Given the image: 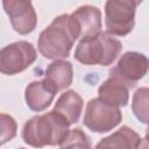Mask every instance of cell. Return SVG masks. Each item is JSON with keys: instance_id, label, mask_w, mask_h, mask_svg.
I'll list each match as a JSON object with an SVG mask.
<instances>
[{"instance_id": "6da1fadb", "label": "cell", "mask_w": 149, "mask_h": 149, "mask_svg": "<svg viewBox=\"0 0 149 149\" xmlns=\"http://www.w3.org/2000/svg\"><path fill=\"white\" fill-rule=\"evenodd\" d=\"M70 130L69 122L54 111L29 119L22 128L24 143L33 148L59 146Z\"/></svg>"}, {"instance_id": "7a4b0ae2", "label": "cell", "mask_w": 149, "mask_h": 149, "mask_svg": "<svg viewBox=\"0 0 149 149\" xmlns=\"http://www.w3.org/2000/svg\"><path fill=\"white\" fill-rule=\"evenodd\" d=\"M76 40L77 37L69 22V14H62L55 17L52 22L41 31L37 48L43 57L56 61L70 56Z\"/></svg>"}, {"instance_id": "3957f363", "label": "cell", "mask_w": 149, "mask_h": 149, "mask_svg": "<svg viewBox=\"0 0 149 149\" xmlns=\"http://www.w3.org/2000/svg\"><path fill=\"white\" fill-rule=\"evenodd\" d=\"M121 42L106 34L99 33L95 36L83 38L74 49V59L84 65H111L121 54Z\"/></svg>"}, {"instance_id": "277c9868", "label": "cell", "mask_w": 149, "mask_h": 149, "mask_svg": "<svg viewBox=\"0 0 149 149\" xmlns=\"http://www.w3.org/2000/svg\"><path fill=\"white\" fill-rule=\"evenodd\" d=\"M140 2L134 0H108L105 3L106 34L126 36L135 24V12Z\"/></svg>"}, {"instance_id": "5b68a950", "label": "cell", "mask_w": 149, "mask_h": 149, "mask_svg": "<svg viewBox=\"0 0 149 149\" xmlns=\"http://www.w3.org/2000/svg\"><path fill=\"white\" fill-rule=\"evenodd\" d=\"M37 58L35 47L27 41L13 42L0 49V73L14 76L27 70Z\"/></svg>"}, {"instance_id": "8992f818", "label": "cell", "mask_w": 149, "mask_h": 149, "mask_svg": "<svg viewBox=\"0 0 149 149\" xmlns=\"http://www.w3.org/2000/svg\"><path fill=\"white\" fill-rule=\"evenodd\" d=\"M122 120L120 108L111 106L99 98L90 99L85 107L83 123L94 133H107L114 129Z\"/></svg>"}, {"instance_id": "52a82bcc", "label": "cell", "mask_w": 149, "mask_h": 149, "mask_svg": "<svg viewBox=\"0 0 149 149\" xmlns=\"http://www.w3.org/2000/svg\"><path fill=\"white\" fill-rule=\"evenodd\" d=\"M149 62L146 55L136 51H128L125 52L118 61L116 65L112 68L109 77L119 79L132 88L147 74Z\"/></svg>"}, {"instance_id": "ba28073f", "label": "cell", "mask_w": 149, "mask_h": 149, "mask_svg": "<svg viewBox=\"0 0 149 149\" xmlns=\"http://www.w3.org/2000/svg\"><path fill=\"white\" fill-rule=\"evenodd\" d=\"M69 22L74 36L80 40L101 33V12L92 5H84L69 14Z\"/></svg>"}, {"instance_id": "9c48e42d", "label": "cell", "mask_w": 149, "mask_h": 149, "mask_svg": "<svg viewBox=\"0 0 149 149\" xmlns=\"http://www.w3.org/2000/svg\"><path fill=\"white\" fill-rule=\"evenodd\" d=\"M2 7L9 17L13 29L20 35H28L36 28L37 15L30 1L5 0L2 1Z\"/></svg>"}, {"instance_id": "30bf717a", "label": "cell", "mask_w": 149, "mask_h": 149, "mask_svg": "<svg viewBox=\"0 0 149 149\" xmlns=\"http://www.w3.org/2000/svg\"><path fill=\"white\" fill-rule=\"evenodd\" d=\"M58 91L45 78L41 80H34L26 86L24 100L29 109L34 112H42L47 109Z\"/></svg>"}, {"instance_id": "8fae6325", "label": "cell", "mask_w": 149, "mask_h": 149, "mask_svg": "<svg viewBox=\"0 0 149 149\" xmlns=\"http://www.w3.org/2000/svg\"><path fill=\"white\" fill-rule=\"evenodd\" d=\"M83 107V98L74 90H69L58 97L52 111L63 116L69 125H73L79 121Z\"/></svg>"}, {"instance_id": "7c38bea8", "label": "cell", "mask_w": 149, "mask_h": 149, "mask_svg": "<svg viewBox=\"0 0 149 149\" xmlns=\"http://www.w3.org/2000/svg\"><path fill=\"white\" fill-rule=\"evenodd\" d=\"M140 135L128 126H121L111 135L101 139L94 149H136L141 142Z\"/></svg>"}, {"instance_id": "4fadbf2b", "label": "cell", "mask_w": 149, "mask_h": 149, "mask_svg": "<svg viewBox=\"0 0 149 149\" xmlns=\"http://www.w3.org/2000/svg\"><path fill=\"white\" fill-rule=\"evenodd\" d=\"M98 98L114 107H125L129 100V87L116 78L109 77L98 88Z\"/></svg>"}, {"instance_id": "5bb4252c", "label": "cell", "mask_w": 149, "mask_h": 149, "mask_svg": "<svg viewBox=\"0 0 149 149\" xmlns=\"http://www.w3.org/2000/svg\"><path fill=\"white\" fill-rule=\"evenodd\" d=\"M57 91L68 88L73 80V66L65 59H56L45 69V77Z\"/></svg>"}, {"instance_id": "9a60e30c", "label": "cell", "mask_w": 149, "mask_h": 149, "mask_svg": "<svg viewBox=\"0 0 149 149\" xmlns=\"http://www.w3.org/2000/svg\"><path fill=\"white\" fill-rule=\"evenodd\" d=\"M148 87H140L135 91L132 101V111L137 120L142 123H148Z\"/></svg>"}, {"instance_id": "2e32d148", "label": "cell", "mask_w": 149, "mask_h": 149, "mask_svg": "<svg viewBox=\"0 0 149 149\" xmlns=\"http://www.w3.org/2000/svg\"><path fill=\"white\" fill-rule=\"evenodd\" d=\"M59 147L61 149H92L90 137L79 127L70 129L68 136Z\"/></svg>"}, {"instance_id": "e0dca14e", "label": "cell", "mask_w": 149, "mask_h": 149, "mask_svg": "<svg viewBox=\"0 0 149 149\" xmlns=\"http://www.w3.org/2000/svg\"><path fill=\"white\" fill-rule=\"evenodd\" d=\"M17 133L15 119L6 113H0V146L12 141Z\"/></svg>"}, {"instance_id": "ac0fdd59", "label": "cell", "mask_w": 149, "mask_h": 149, "mask_svg": "<svg viewBox=\"0 0 149 149\" xmlns=\"http://www.w3.org/2000/svg\"><path fill=\"white\" fill-rule=\"evenodd\" d=\"M20 149H24V148H20Z\"/></svg>"}]
</instances>
